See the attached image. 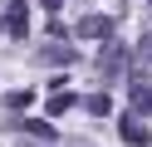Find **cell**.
Masks as SVG:
<instances>
[{"instance_id":"5","label":"cell","mask_w":152,"mask_h":147,"mask_svg":"<svg viewBox=\"0 0 152 147\" xmlns=\"http://www.w3.org/2000/svg\"><path fill=\"white\" fill-rule=\"evenodd\" d=\"M39 59H44V64H69L74 49H69V44H44V49H39Z\"/></svg>"},{"instance_id":"10","label":"cell","mask_w":152,"mask_h":147,"mask_svg":"<svg viewBox=\"0 0 152 147\" xmlns=\"http://www.w3.org/2000/svg\"><path fill=\"white\" fill-rule=\"evenodd\" d=\"M147 59H152V39H147Z\"/></svg>"},{"instance_id":"2","label":"cell","mask_w":152,"mask_h":147,"mask_svg":"<svg viewBox=\"0 0 152 147\" xmlns=\"http://www.w3.org/2000/svg\"><path fill=\"white\" fill-rule=\"evenodd\" d=\"M123 59H128V49H123L118 39H108V44H103V74H118Z\"/></svg>"},{"instance_id":"3","label":"cell","mask_w":152,"mask_h":147,"mask_svg":"<svg viewBox=\"0 0 152 147\" xmlns=\"http://www.w3.org/2000/svg\"><path fill=\"white\" fill-rule=\"evenodd\" d=\"M118 132H123V142H132V147H147V127H142V123H132V118H123V123H118Z\"/></svg>"},{"instance_id":"6","label":"cell","mask_w":152,"mask_h":147,"mask_svg":"<svg viewBox=\"0 0 152 147\" xmlns=\"http://www.w3.org/2000/svg\"><path fill=\"white\" fill-rule=\"evenodd\" d=\"M132 108H137V113H147V108H152V88H147V83L132 88Z\"/></svg>"},{"instance_id":"4","label":"cell","mask_w":152,"mask_h":147,"mask_svg":"<svg viewBox=\"0 0 152 147\" xmlns=\"http://www.w3.org/2000/svg\"><path fill=\"white\" fill-rule=\"evenodd\" d=\"M10 34H15V39H25V34H30V15H25V5H20V0H10Z\"/></svg>"},{"instance_id":"9","label":"cell","mask_w":152,"mask_h":147,"mask_svg":"<svg viewBox=\"0 0 152 147\" xmlns=\"http://www.w3.org/2000/svg\"><path fill=\"white\" fill-rule=\"evenodd\" d=\"M44 5H49V10H59V5H64V0H44Z\"/></svg>"},{"instance_id":"8","label":"cell","mask_w":152,"mask_h":147,"mask_svg":"<svg viewBox=\"0 0 152 147\" xmlns=\"http://www.w3.org/2000/svg\"><path fill=\"white\" fill-rule=\"evenodd\" d=\"M108 108H113V98H108V93H93V98H88V113H98V118H103Z\"/></svg>"},{"instance_id":"1","label":"cell","mask_w":152,"mask_h":147,"mask_svg":"<svg viewBox=\"0 0 152 147\" xmlns=\"http://www.w3.org/2000/svg\"><path fill=\"white\" fill-rule=\"evenodd\" d=\"M74 34H79V39H113V20L108 15H83Z\"/></svg>"},{"instance_id":"7","label":"cell","mask_w":152,"mask_h":147,"mask_svg":"<svg viewBox=\"0 0 152 147\" xmlns=\"http://www.w3.org/2000/svg\"><path fill=\"white\" fill-rule=\"evenodd\" d=\"M69 108H74V98H69V93H54V98H49V113H54V118L69 113Z\"/></svg>"}]
</instances>
